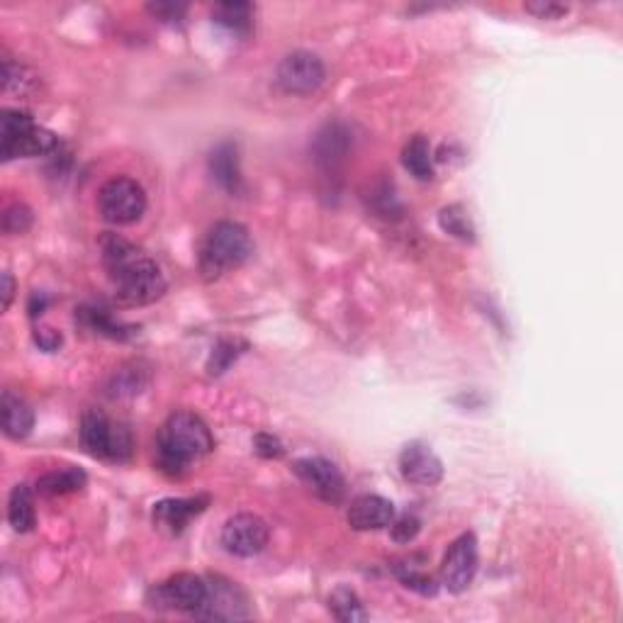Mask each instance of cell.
<instances>
[{
	"label": "cell",
	"mask_w": 623,
	"mask_h": 623,
	"mask_svg": "<svg viewBox=\"0 0 623 623\" xmlns=\"http://www.w3.org/2000/svg\"><path fill=\"white\" fill-rule=\"evenodd\" d=\"M100 251L117 302L127 307H144L164 297L166 278L147 251L117 234H103Z\"/></svg>",
	"instance_id": "6da1fadb"
},
{
	"label": "cell",
	"mask_w": 623,
	"mask_h": 623,
	"mask_svg": "<svg viewBox=\"0 0 623 623\" xmlns=\"http://www.w3.org/2000/svg\"><path fill=\"white\" fill-rule=\"evenodd\" d=\"M215 448L212 431L198 414L173 412L156 436V465L161 473L181 477L195 460Z\"/></svg>",
	"instance_id": "7a4b0ae2"
},
{
	"label": "cell",
	"mask_w": 623,
	"mask_h": 623,
	"mask_svg": "<svg viewBox=\"0 0 623 623\" xmlns=\"http://www.w3.org/2000/svg\"><path fill=\"white\" fill-rule=\"evenodd\" d=\"M254 254L249 229L239 222H217L200 244L198 268L205 280H217L234 268L244 266Z\"/></svg>",
	"instance_id": "3957f363"
},
{
	"label": "cell",
	"mask_w": 623,
	"mask_h": 623,
	"mask_svg": "<svg viewBox=\"0 0 623 623\" xmlns=\"http://www.w3.org/2000/svg\"><path fill=\"white\" fill-rule=\"evenodd\" d=\"M59 149V139L39 127L27 112L3 110L0 115V154L3 161L49 156Z\"/></svg>",
	"instance_id": "277c9868"
},
{
	"label": "cell",
	"mask_w": 623,
	"mask_h": 623,
	"mask_svg": "<svg viewBox=\"0 0 623 623\" xmlns=\"http://www.w3.org/2000/svg\"><path fill=\"white\" fill-rule=\"evenodd\" d=\"M81 441L95 458L125 463L132 458L134 441L125 424H115L98 409H88L81 419Z\"/></svg>",
	"instance_id": "5b68a950"
},
{
	"label": "cell",
	"mask_w": 623,
	"mask_h": 623,
	"mask_svg": "<svg viewBox=\"0 0 623 623\" xmlns=\"http://www.w3.org/2000/svg\"><path fill=\"white\" fill-rule=\"evenodd\" d=\"M98 210L105 222L125 227L142 220L147 210V193L134 178L115 176L100 188L98 193Z\"/></svg>",
	"instance_id": "8992f818"
},
{
	"label": "cell",
	"mask_w": 623,
	"mask_h": 623,
	"mask_svg": "<svg viewBox=\"0 0 623 623\" xmlns=\"http://www.w3.org/2000/svg\"><path fill=\"white\" fill-rule=\"evenodd\" d=\"M207 599V580L193 572H178L166 582L149 589V604L154 609H173L198 614Z\"/></svg>",
	"instance_id": "52a82bcc"
},
{
	"label": "cell",
	"mask_w": 623,
	"mask_h": 623,
	"mask_svg": "<svg viewBox=\"0 0 623 623\" xmlns=\"http://www.w3.org/2000/svg\"><path fill=\"white\" fill-rule=\"evenodd\" d=\"M327 78L322 59L312 52H293L285 56L275 71V81L290 95H310Z\"/></svg>",
	"instance_id": "ba28073f"
},
{
	"label": "cell",
	"mask_w": 623,
	"mask_h": 623,
	"mask_svg": "<svg viewBox=\"0 0 623 623\" xmlns=\"http://www.w3.org/2000/svg\"><path fill=\"white\" fill-rule=\"evenodd\" d=\"M198 619L210 621H234L249 616V599L241 592L237 582L222 575L207 577V599L198 611Z\"/></svg>",
	"instance_id": "9c48e42d"
},
{
	"label": "cell",
	"mask_w": 623,
	"mask_h": 623,
	"mask_svg": "<svg viewBox=\"0 0 623 623\" xmlns=\"http://www.w3.org/2000/svg\"><path fill=\"white\" fill-rule=\"evenodd\" d=\"M477 575V538L475 533H463L446 550L441 563V585L448 592L460 594L473 585Z\"/></svg>",
	"instance_id": "30bf717a"
},
{
	"label": "cell",
	"mask_w": 623,
	"mask_h": 623,
	"mask_svg": "<svg viewBox=\"0 0 623 623\" xmlns=\"http://www.w3.org/2000/svg\"><path fill=\"white\" fill-rule=\"evenodd\" d=\"M268 526L256 514H237L224 524L222 546L237 558H254L268 546Z\"/></svg>",
	"instance_id": "8fae6325"
},
{
	"label": "cell",
	"mask_w": 623,
	"mask_h": 623,
	"mask_svg": "<svg viewBox=\"0 0 623 623\" xmlns=\"http://www.w3.org/2000/svg\"><path fill=\"white\" fill-rule=\"evenodd\" d=\"M295 475L305 482L307 487L317 495L322 502L339 504L346 495V480L341 470L334 463L324 458H302L293 465Z\"/></svg>",
	"instance_id": "7c38bea8"
},
{
	"label": "cell",
	"mask_w": 623,
	"mask_h": 623,
	"mask_svg": "<svg viewBox=\"0 0 623 623\" xmlns=\"http://www.w3.org/2000/svg\"><path fill=\"white\" fill-rule=\"evenodd\" d=\"M207 497H183V499H161L154 504L151 512V521H154L156 531L164 533L168 538H176L188 529L190 521L195 516L205 512Z\"/></svg>",
	"instance_id": "4fadbf2b"
},
{
	"label": "cell",
	"mask_w": 623,
	"mask_h": 623,
	"mask_svg": "<svg viewBox=\"0 0 623 623\" xmlns=\"http://www.w3.org/2000/svg\"><path fill=\"white\" fill-rule=\"evenodd\" d=\"M400 473L407 482L419 487L439 485L443 477L441 458L424 443H407L400 453Z\"/></svg>",
	"instance_id": "5bb4252c"
},
{
	"label": "cell",
	"mask_w": 623,
	"mask_h": 623,
	"mask_svg": "<svg viewBox=\"0 0 623 623\" xmlns=\"http://www.w3.org/2000/svg\"><path fill=\"white\" fill-rule=\"evenodd\" d=\"M346 519L356 531H380L395 521V507L380 495H361L351 502Z\"/></svg>",
	"instance_id": "9a60e30c"
},
{
	"label": "cell",
	"mask_w": 623,
	"mask_h": 623,
	"mask_svg": "<svg viewBox=\"0 0 623 623\" xmlns=\"http://www.w3.org/2000/svg\"><path fill=\"white\" fill-rule=\"evenodd\" d=\"M0 417H3V431L8 439L22 441L32 434L35 429V412L32 407L22 400L20 395H15L13 390L3 392V400H0Z\"/></svg>",
	"instance_id": "2e32d148"
},
{
	"label": "cell",
	"mask_w": 623,
	"mask_h": 623,
	"mask_svg": "<svg viewBox=\"0 0 623 623\" xmlns=\"http://www.w3.org/2000/svg\"><path fill=\"white\" fill-rule=\"evenodd\" d=\"M210 173L220 188L232 195L244 193V178L239 168V151L232 142H224L210 154Z\"/></svg>",
	"instance_id": "e0dca14e"
},
{
	"label": "cell",
	"mask_w": 623,
	"mask_h": 623,
	"mask_svg": "<svg viewBox=\"0 0 623 623\" xmlns=\"http://www.w3.org/2000/svg\"><path fill=\"white\" fill-rule=\"evenodd\" d=\"M351 147V137L341 125H327L314 139V161L319 166L334 171L346 159Z\"/></svg>",
	"instance_id": "ac0fdd59"
},
{
	"label": "cell",
	"mask_w": 623,
	"mask_h": 623,
	"mask_svg": "<svg viewBox=\"0 0 623 623\" xmlns=\"http://www.w3.org/2000/svg\"><path fill=\"white\" fill-rule=\"evenodd\" d=\"M402 166L417 181H431L434 178V154H431L429 139L422 137V134L409 139L402 149Z\"/></svg>",
	"instance_id": "d6986e66"
},
{
	"label": "cell",
	"mask_w": 623,
	"mask_h": 623,
	"mask_svg": "<svg viewBox=\"0 0 623 623\" xmlns=\"http://www.w3.org/2000/svg\"><path fill=\"white\" fill-rule=\"evenodd\" d=\"M86 473L78 468H61L52 470V473L42 475L37 480V492L44 497H61V495H71V492L83 490L86 485Z\"/></svg>",
	"instance_id": "ffe728a7"
},
{
	"label": "cell",
	"mask_w": 623,
	"mask_h": 623,
	"mask_svg": "<svg viewBox=\"0 0 623 623\" xmlns=\"http://www.w3.org/2000/svg\"><path fill=\"white\" fill-rule=\"evenodd\" d=\"M8 521L18 533H27L35 529L37 524L35 499H32V490L27 485H18L13 490V495H10Z\"/></svg>",
	"instance_id": "44dd1931"
},
{
	"label": "cell",
	"mask_w": 623,
	"mask_h": 623,
	"mask_svg": "<svg viewBox=\"0 0 623 623\" xmlns=\"http://www.w3.org/2000/svg\"><path fill=\"white\" fill-rule=\"evenodd\" d=\"M212 18L217 25L227 27V30L237 32V35H246L254 22V5L251 3H220L212 10Z\"/></svg>",
	"instance_id": "7402d4cb"
},
{
	"label": "cell",
	"mask_w": 623,
	"mask_h": 623,
	"mask_svg": "<svg viewBox=\"0 0 623 623\" xmlns=\"http://www.w3.org/2000/svg\"><path fill=\"white\" fill-rule=\"evenodd\" d=\"M329 609L331 614L344 623H356L366 621L368 614L363 609V602L358 599V594L349 587H336L329 597Z\"/></svg>",
	"instance_id": "603a6c76"
},
{
	"label": "cell",
	"mask_w": 623,
	"mask_h": 623,
	"mask_svg": "<svg viewBox=\"0 0 623 623\" xmlns=\"http://www.w3.org/2000/svg\"><path fill=\"white\" fill-rule=\"evenodd\" d=\"M35 86H37L35 74H32L27 66L18 64V61H13L10 56H3V91L5 93L27 95Z\"/></svg>",
	"instance_id": "cb8c5ba5"
},
{
	"label": "cell",
	"mask_w": 623,
	"mask_h": 623,
	"mask_svg": "<svg viewBox=\"0 0 623 623\" xmlns=\"http://www.w3.org/2000/svg\"><path fill=\"white\" fill-rule=\"evenodd\" d=\"M439 222H441L443 232H448V234H451V237H456L460 241H475L473 222H470L468 212H465L460 205L443 207Z\"/></svg>",
	"instance_id": "d4e9b609"
},
{
	"label": "cell",
	"mask_w": 623,
	"mask_h": 623,
	"mask_svg": "<svg viewBox=\"0 0 623 623\" xmlns=\"http://www.w3.org/2000/svg\"><path fill=\"white\" fill-rule=\"evenodd\" d=\"M81 317L88 329L98 331V334H103V336H110V339H127L129 336V331H125L122 324L112 322V319L108 317V312H103V310H81Z\"/></svg>",
	"instance_id": "484cf974"
},
{
	"label": "cell",
	"mask_w": 623,
	"mask_h": 623,
	"mask_svg": "<svg viewBox=\"0 0 623 623\" xmlns=\"http://www.w3.org/2000/svg\"><path fill=\"white\" fill-rule=\"evenodd\" d=\"M397 577H400L404 587L414 589V592L424 594V597H434L436 589H439L436 587L434 577L426 575V572H422V570H417L412 563L400 565V568H397Z\"/></svg>",
	"instance_id": "4316f807"
},
{
	"label": "cell",
	"mask_w": 623,
	"mask_h": 623,
	"mask_svg": "<svg viewBox=\"0 0 623 623\" xmlns=\"http://www.w3.org/2000/svg\"><path fill=\"white\" fill-rule=\"evenodd\" d=\"M239 346H246V344H239V341H234V339L220 341V344L215 346V351H212L210 363H207V370H210V375H220L229 366H232V361H237V356L241 353Z\"/></svg>",
	"instance_id": "83f0119b"
},
{
	"label": "cell",
	"mask_w": 623,
	"mask_h": 623,
	"mask_svg": "<svg viewBox=\"0 0 623 623\" xmlns=\"http://www.w3.org/2000/svg\"><path fill=\"white\" fill-rule=\"evenodd\" d=\"M32 227V210L27 205H10L3 215L5 234H25Z\"/></svg>",
	"instance_id": "f1b7e54d"
},
{
	"label": "cell",
	"mask_w": 623,
	"mask_h": 623,
	"mask_svg": "<svg viewBox=\"0 0 623 623\" xmlns=\"http://www.w3.org/2000/svg\"><path fill=\"white\" fill-rule=\"evenodd\" d=\"M392 538L397 543H412L417 538L419 529H422V521L417 519L414 514H404L397 521H392Z\"/></svg>",
	"instance_id": "f546056e"
},
{
	"label": "cell",
	"mask_w": 623,
	"mask_h": 623,
	"mask_svg": "<svg viewBox=\"0 0 623 623\" xmlns=\"http://www.w3.org/2000/svg\"><path fill=\"white\" fill-rule=\"evenodd\" d=\"M526 10L533 15H538L541 20H558L563 15H568V5L558 3H546V0H536V3H526Z\"/></svg>",
	"instance_id": "4dcf8cb0"
},
{
	"label": "cell",
	"mask_w": 623,
	"mask_h": 623,
	"mask_svg": "<svg viewBox=\"0 0 623 623\" xmlns=\"http://www.w3.org/2000/svg\"><path fill=\"white\" fill-rule=\"evenodd\" d=\"M149 13L154 15L156 20L161 22H178L188 10V5H178V3H151Z\"/></svg>",
	"instance_id": "1f68e13d"
},
{
	"label": "cell",
	"mask_w": 623,
	"mask_h": 623,
	"mask_svg": "<svg viewBox=\"0 0 623 623\" xmlns=\"http://www.w3.org/2000/svg\"><path fill=\"white\" fill-rule=\"evenodd\" d=\"M254 446H256V453L261 458H283V453H285L283 443H280L271 434H258L254 439Z\"/></svg>",
	"instance_id": "d6a6232c"
},
{
	"label": "cell",
	"mask_w": 623,
	"mask_h": 623,
	"mask_svg": "<svg viewBox=\"0 0 623 623\" xmlns=\"http://www.w3.org/2000/svg\"><path fill=\"white\" fill-rule=\"evenodd\" d=\"M35 339H37V344L42 346L44 351H56V349H59V346H61V334H59V331L49 329V327L37 329Z\"/></svg>",
	"instance_id": "836d02e7"
},
{
	"label": "cell",
	"mask_w": 623,
	"mask_h": 623,
	"mask_svg": "<svg viewBox=\"0 0 623 623\" xmlns=\"http://www.w3.org/2000/svg\"><path fill=\"white\" fill-rule=\"evenodd\" d=\"M15 295V280L10 273H3V310H8Z\"/></svg>",
	"instance_id": "e575fe53"
}]
</instances>
